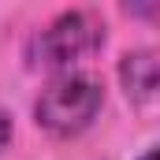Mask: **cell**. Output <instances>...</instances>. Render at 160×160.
I'll use <instances>...</instances> for the list:
<instances>
[{
	"label": "cell",
	"mask_w": 160,
	"mask_h": 160,
	"mask_svg": "<svg viewBox=\"0 0 160 160\" xmlns=\"http://www.w3.org/2000/svg\"><path fill=\"white\" fill-rule=\"evenodd\" d=\"M104 108V86L82 71H60L34 101V119L56 138L82 134Z\"/></svg>",
	"instance_id": "cell-2"
},
{
	"label": "cell",
	"mask_w": 160,
	"mask_h": 160,
	"mask_svg": "<svg viewBox=\"0 0 160 160\" xmlns=\"http://www.w3.org/2000/svg\"><path fill=\"white\" fill-rule=\"evenodd\" d=\"M104 38H108L104 19L89 8H75V11H60L52 22L41 26L26 45V56H30V67L63 71L86 56L101 52Z\"/></svg>",
	"instance_id": "cell-1"
},
{
	"label": "cell",
	"mask_w": 160,
	"mask_h": 160,
	"mask_svg": "<svg viewBox=\"0 0 160 160\" xmlns=\"http://www.w3.org/2000/svg\"><path fill=\"white\" fill-rule=\"evenodd\" d=\"M138 160H157V153H153V149H145V153H142Z\"/></svg>",
	"instance_id": "cell-5"
},
{
	"label": "cell",
	"mask_w": 160,
	"mask_h": 160,
	"mask_svg": "<svg viewBox=\"0 0 160 160\" xmlns=\"http://www.w3.org/2000/svg\"><path fill=\"white\" fill-rule=\"evenodd\" d=\"M8 145H11V116L0 108V153H4Z\"/></svg>",
	"instance_id": "cell-4"
},
{
	"label": "cell",
	"mask_w": 160,
	"mask_h": 160,
	"mask_svg": "<svg viewBox=\"0 0 160 160\" xmlns=\"http://www.w3.org/2000/svg\"><path fill=\"white\" fill-rule=\"evenodd\" d=\"M119 82L127 101L134 104H149L157 97V82H160V63L153 48H134V52H123L119 60Z\"/></svg>",
	"instance_id": "cell-3"
}]
</instances>
